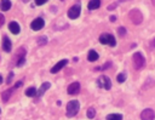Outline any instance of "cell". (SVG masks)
<instances>
[{"label":"cell","mask_w":155,"mask_h":120,"mask_svg":"<svg viewBox=\"0 0 155 120\" xmlns=\"http://www.w3.org/2000/svg\"><path fill=\"white\" fill-rule=\"evenodd\" d=\"M107 120H122L121 114H109L107 116Z\"/></svg>","instance_id":"20"},{"label":"cell","mask_w":155,"mask_h":120,"mask_svg":"<svg viewBox=\"0 0 155 120\" xmlns=\"http://www.w3.org/2000/svg\"><path fill=\"white\" fill-rule=\"evenodd\" d=\"M116 7V4H113V5H109L108 6V10H113V8H115Z\"/></svg>","instance_id":"30"},{"label":"cell","mask_w":155,"mask_h":120,"mask_svg":"<svg viewBox=\"0 0 155 120\" xmlns=\"http://www.w3.org/2000/svg\"><path fill=\"white\" fill-rule=\"evenodd\" d=\"M25 53H27V51H25V48L24 47H19L18 50H17V52H16V55H15V57H13V59L17 62L18 59H21V58H23V57H25Z\"/></svg>","instance_id":"15"},{"label":"cell","mask_w":155,"mask_h":120,"mask_svg":"<svg viewBox=\"0 0 155 120\" xmlns=\"http://www.w3.org/2000/svg\"><path fill=\"white\" fill-rule=\"evenodd\" d=\"M45 25V21L41 18V17H38V18H35L31 23H30V28L33 29V30H40L42 27Z\"/></svg>","instance_id":"7"},{"label":"cell","mask_w":155,"mask_h":120,"mask_svg":"<svg viewBox=\"0 0 155 120\" xmlns=\"http://www.w3.org/2000/svg\"><path fill=\"white\" fill-rule=\"evenodd\" d=\"M117 33H119V35H120V36H124V35L126 34V29H125L124 27H120V28L117 29Z\"/></svg>","instance_id":"24"},{"label":"cell","mask_w":155,"mask_h":120,"mask_svg":"<svg viewBox=\"0 0 155 120\" xmlns=\"http://www.w3.org/2000/svg\"><path fill=\"white\" fill-rule=\"evenodd\" d=\"M12 78H13V73L11 72V73L8 74V78H7V80H6V82H7V84H10V82L12 81Z\"/></svg>","instance_id":"27"},{"label":"cell","mask_w":155,"mask_h":120,"mask_svg":"<svg viewBox=\"0 0 155 120\" xmlns=\"http://www.w3.org/2000/svg\"><path fill=\"white\" fill-rule=\"evenodd\" d=\"M111 22H115V19H116V17L115 16H110V18H109Z\"/></svg>","instance_id":"32"},{"label":"cell","mask_w":155,"mask_h":120,"mask_svg":"<svg viewBox=\"0 0 155 120\" xmlns=\"http://www.w3.org/2000/svg\"><path fill=\"white\" fill-rule=\"evenodd\" d=\"M99 42L101 44H108V45H110V46H115V44H116V41H115V38L111 35V34H102L101 36H99Z\"/></svg>","instance_id":"4"},{"label":"cell","mask_w":155,"mask_h":120,"mask_svg":"<svg viewBox=\"0 0 155 120\" xmlns=\"http://www.w3.org/2000/svg\"><path fill=\"white\" fill-rule=\"evenodd\" d=\"M4 23H5V17H4L2 13H0V27H1Z\"/></svg>","instance_id":"28"},{"label":"cell","mask_w":155,"mask_h":120,"mask_svg":"<svg viewBox=\"0 0 155 120\" xmlns=\"http://www.w3.org/2000/svg\"><path fill=\"white\" fill-rule=\"evenodd\" d=\"M16 88H13V87H11V88H8V90H5L2 93H1V99H2V102L5 103V102H7L10 98H11V95L13 93V91H15Z\"/></svg>","instance_id":"12"},{"label":"cell","mask_w":155,"mask_h":120,"mask_svg":"<svg viewBox=\"0 0 155 120\" xmlns=\"http://www.w3.org/2000/svg\"><path fill=\"white\" fill-rule=\"evenodd\" d=\"M68 93L69 95H78L80 92V84L79 82H73L68 86Z\"/></svg>","instance_id":"9"},{"label":"cell","mask_w":155,"mask_h":120,"mask_svg":"<svg viewBox=\"0 0 155 120\" xmlns=\"http://www.w3.org/2000/svg\"><path fill=\"white\" fill-rule=\"evenodd\" d=\"M128 16H130L131 21H132L134 24H140V23H142V21H143V16H142L140 11H139V10H137V8L131 10V12L128 13Z\"/></svg>","instance_id":"3"},{"label":"cell","mask_w":155,"mask_h":120,"mask_svg":"<svg viewBox=\"0 0 155 120\" xmlns=\"http://www.w3.org/2000/svg\"><path fill=\"white\" fill-rule=\"evenodd\" d=\"M121 2H125V1H128V0H120Z\"/></svg>","instance_id":"35"},{"label":"cell","mask_w":155,"mask_h":120,"mask_svg":"<svg viewBox=\"0 0 155 120\" xmlns=\"http://www.w3.org/2000/svg\"><path fill=\"white\" fill-rule=\"evenodd\" d=\"M46 42H47V38H46V36H41V38H39V41H38L39 45H45Z\"/></svg>","instance_id":"23"},{"label":"cell","mask_w":155,"mask_h":120,"mask_svg":"<svg viewBox=\"0 0 155 120\" xmlns=\"http://www.w3.org/2000/svg\"><path fill=\"white\" fill-rule=\"evenodd\" d=\"M79 109H80V103L76 99H73V101L68 102V104H67V116L68 118L75 116L78 114Z\"/></svg>","instance_id":"1"},{"label":"cell","mask_w":155,"mask_h":120,"mask_svg":"<svg viewBox=\"0 0 155 120\" xmlns=\"http://www.w3.org/2000/svg\"><path fill=\"white\" fill-rule=\"evenodd\" d=\"M67 63H68V59H62V61H59V62H58L56 65H53V67H52L51 73H52V74L58 73L61 69H63V67H64V65H67Z\"/></svg>","instance_id":"10"},{"label":"cell","mask_w":155,"mask_h":120,"mask_svg":"<svg viewBox=\"0 0 155 120\" xmlns=\"http://www.w3.org/2000/svg\"><path fill=\"white\" fill-rule=\"evenodd\" d=\"M117 82H124L125 80H126V74L125 73H121V74H119L117 75Z\"/></svg>","instance_id":"22"},{"label":"cell","mask_w":155,"mask_h":120,"mask_svg":"<svg viewBox=\"0 0 155 120\" xmlns=\"http://www.w3.org/2000/svg\"><path fill=\"white\" fill-rule=\"evenodd\" d=\"M50 87H51V84H50V82H44V84L41 85V87L39 88V91H38V93H36V97H41Z\"/></svg>","instance_id":"14"},{"label":"cell","mask_w":155,"mask_h":120,"mask_svg":"<svg viewBox=\"0 0 155 120\" xmlns=\"http://www.w3.org/2000/svg\"><path fill=\"white\" fill-rule=\"evenodd\" d=\"M99 6H101V0H90L88 1V5H87L88 10H96Z\"/></svg>","instance_id":"16"},{"label":"cell","mask_w":155,"mask_h":120,"mask_svg":"<svg viewBox=\"0 0 155 120\" xmlns=\"http://www.w3.org/2000/svg\"><path fill=\"white\" fill-rule=\"evenodd\" d=\"M45 2H47V0H35V4H36V5H39V6L44 5Z\"/></svg>","instance_id":"26"},{"label":"cell","mask_w":155,"mask_h":120,"mask_svg":"<svg viewBox=\"0 0 155 120\" xmlns=\"http://www.w3.org/2000/svg\"><path fill=\"white\" fill-rule=\"evenodd\" d=\"M36 88L35 87H29L27 91H25V95L28 96V97H34V96H36Z\"/></svg>","instance_id":"19"},{"label":"cell","mask_w":155,"mask_h":120,"mask_svg":"<svg viewBox=\"0 0 155 120\" xmlns=\"http://www.w3.org/2000/svg\"><path fill=\"white\" fill-rule=\"evenodd\" d=\"M24 62H25V57H23V58L18 59V61L16 62V65H17V67H22V65L24 64Z\"/></svg>","instance_id":"25"},{"label":"cell","mask_w":155,"mask_h":120,"mask_svg":"<svg viewBox=\"0 0 155 120\" xmlns=\"http://www.w3.org/2000/svg\"><path fill=\"white\" fill-rule=\"evenodd\" d=\"M150 47H153V48L155 47V39H154V40H153V41L150 42Z\"/></svg>","instance_id":"31"},{"label":"cell","mask_w":155,"mask_h":120,"mask_svg":"<svg viewBox=\"0 0 155 120\" xmlns=\"http://www.w3.org/2000/svg\"><path fill=\"white\" fill-rule=\"evenodd\" d=\"M86 114H87V118H88V119H93V118L96 116V110H94V108H92V107L88 108Z\"/></svg>","instance_id":"21"},{"label":"cell","mask_w":155,"mask_h":120,"mask_svg":"<svg viewBox=\"0 0 155 120\" xmlns=\"http://www.w3.org/2000/svg\"><path fill=\"white\" fill-rule=\"evenodd\" d=\"M19 86H22V81H18V82H17V84L13 86V88H18Z\"/></svg>","instance_id":"29"},{"label":"cell","mask_w":155,"mask_h":120,"mask_svg":"<svg viewBox=\"0 0 155 120\" xmlns=\"http://www.w3.org/2000/svg\"><path fill=\"white\" fill-rule=\"evenodd\" d=\"M97 84H98L99 87L105 88V90H109V88L111 87V81H110V79H109L108 76H105V75H102V76L98 79Z\"/></svg>","instance_id":"6"},{"label":"cell","mask_w":155,"mask_h":120,"mask_svg":"<svg viewBox=\"0 0 155 120\" xmlns=\"http://www.w3.org/2000/svg\"><path fill=\"white\" fill-rule=\"evenodd\" d=\"M0 113H1V109H0Z\"/></svg>","instance_id":"37"},{"label":"cell","mask_w":155,"mask_h":120,"mask_svg":"<svg viewBox=\"0 0 155 120\" xmlns=\"http://www.w3.org/2000/svg\"><path fill=\"white\" fill-rule=\"evenodd\" d=\"M24 1H28V0H24Z\"/></svg>","instance_id":"36"},{"label":"cell","mask_w":155,"mask_h":120,"mask_svg":"<svg viewBox=\"0 0 155 120\" xmlns=\"http://www.w3.org/2000/svg\"><path fill=\"white\" fill-rule=\"evenodd\" d=\"M11 48H12V44H11L10 39L7 36H4L2 38V50L5 52H11Z\"/></svg>","instance_id":"11"},{"label":"cell","mask_w":155,"mask_h":120,"mask_svg":"<svg viewBox=\"0 0 155 120\" xmlns=\"http://www.w3.org/2000/svg\"><path fill=\"white\" fill-rule=\"evenodd\" d=\"M8 29H10V32L13 33V34H18V33L21 32V27H19V24H18L17 22H11V23L8 24Z\"/></svg>","instance_id":"13"},{"label":"cell","mask_w":155,"mask_h":120,"mask_svg":"<svg viewBox=\"0 0 155 120\" xmlns=\"http://www.w3.org/2000/svg\"><path fill=\"white\" fill-rule=\"evenodd\" d=\"M151 2H153V5L155 6V0H151Z\"/></svg>","instance_id":"34"},{"label":"cell","mask_w":155,"mask_h":120,"mask_svg":"<svg viewBox=\"0 0 155 120\" xmlns=\"http://www.w3.org/2000/svg\"><path fill=\"white\" fill-rule=\"evenodd\" d=\"M1 82H2V76L0 75V84H1Z\"/></svg>","instance_id":"33"},{"label":"cell","mask_w":155,"mask_h":120,"mask_svg":"<svg viewBox=\"0 0 155 120\" xmlns=\"http://www.w3.org/2000/svg\"><path fill=\"white\" fill-rule=\"evenodd\" d=\"M99 58V56H98V53L94 51V50H91L90 52H88V55H87V59L90 61V62H94V61H97Z\"/></svg>","instance_id":"17"},{"label":"cell","mask_w":155,"mask_h":120,"mask_svg":"<svg viewBox=\"0 0 155 120\" xmlns=\"http://www.w3.org/2000/svg\"><path fill=\"white\" fill-rule=\"evenodd\" d=\"M0 8L2 11H8L11 8V1L10 0H1L0 2Z\"/></svg>","instance_id":"18"},{"label":"cell","mask_w":155,"mask_h":120,"mask_svg":"<svg viewBox=\"0 0 155 120\" xmlns=\"http://www.w3.org/2000/svg\"><path fill=\"white\" fill-rule=\"evenodd\" d=\"M132 62H133V67L136 69H142L145 64V59H144V56L140 53V52H136L133 53V57H132Z\"/></svg>","instance_id":"2"},{"label":"cell","mask_w":155,"mask_h":120,"mask_svg":"<svg viewBox=\"0 0 155 120\" xmlns=\"http://www.w3.org/2000/svg\"><path fill=\"white\" fill-rule=\"evenodd\" d=\"M80 11H81L80 5H79V4H78V5H74V6H71V7L68 10V17H69L70 19H76V18L80 16Z\"/></svg>","instance_id":"5"},{"label":"cell","mask_w":155,"mask_h":120,"mask_svg":"<svg viewBox=\"0 0 155 120\" xmlns=\"http://www.w3.org/2000/svg\"><path fill=\"white\" fill-rule=\"evenodd\" d=\"M155 118V113L154 110L151 109H144L142 113H140V120H154Z\"/></svg>","instance_id":"8"}]
</instances>
